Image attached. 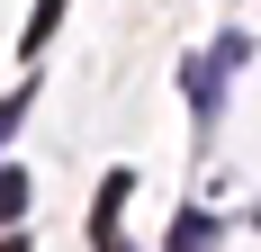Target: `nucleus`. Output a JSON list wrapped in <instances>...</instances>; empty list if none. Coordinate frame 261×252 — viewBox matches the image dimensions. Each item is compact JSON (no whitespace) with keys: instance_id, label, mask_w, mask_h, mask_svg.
I'll return each mask as SVG.
<instances>
[{"instance_id":"nucleus-5","label":"nucleus","mask_w":261,"mask_h":252,"mask_svg":"<svg viewBox=\"0 0 261 252\" xmlns=\"http://www.w3.org/2000/svg\"><path fill=\"white\" fill-rule=\"evenodd\" d=\"M18 117H27V90H9V99H0V144L18 135Z\"/></svg>"},{"instance_id":"nucleus-1","label":"nucleus","mask_w":261,"mask_h":252,"mask_svg":"<svg viewBox=\"0 0 261 252\" xmlns=\"http://www.w3.org/2000/svg\"><path fill=\"white\" fill-rule=\"evenodd\" d=\"M126 189H135V171H108L99 180V207H90V243L99 252H117V207H126Z\"/></svg>"},{"instance_id":"nucleus-6","label":"nucleus","mask_w":261,"mask_h":252,"mask_svg":"<svg viewBox=\"0 0 261 252\" xmlns=\"http://www.w3.org/2000/svg\"><path fill=\"white\" fill-rule=\"evenodd\" d=\"M0 252H18V243H0Z\"/></svg>"},{"instance_id":"nucleus-4","label":"nucleus","mask_w":261,"mask_h":252,"mask_svg":"<svg viewBox=\"0 0 261 252\" xmlns=\"http://www.w3.org/2000/svg\"><path fill=\"white\" fill-rule=\"evenodd\" d=\"M54 27H63V0H36V18H27V54H36V45H45V36H54Z\"/></svg>"},{"instance_id":"nucleus-2","label":"nucleus","mask_w":261,"mask_h":252,"mask_svg":"<svg viewBox=\"0 0 261 252\" xmlns=\"http://www.w3.org/2000/svg\"><path fill=\"white\" fill-rule=\"evenodd\" d=\"M27 198H36V180H27V171H0V225H18Z\"/></svg>"},{"instance_id":"nucleus-3","label":"nucleus","mask_w":261,"mask_h":252,"mask_svg":"<svg viewBox=\"0 0 261 252\" xmlns=\"http://www.w3.org/2000/svg\"><path fill=\"white\" fill-rule=\"evenodd\" d=\"M207 243H216L207 216H171V252H207Z\"/></svg>"}]
</instances>
